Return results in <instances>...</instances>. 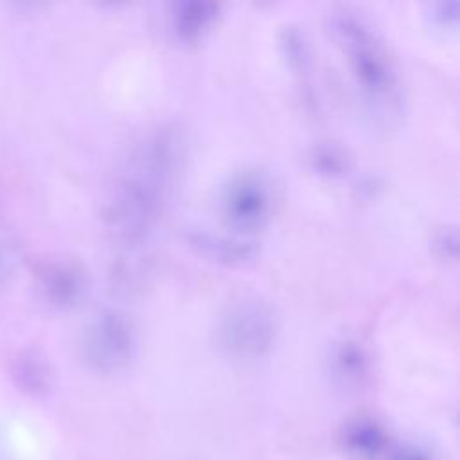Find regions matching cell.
<instances>
[{
  "instance_id": "obj_1",
  "label": "cell",
  "mask_w": 460,
  "mask_h": 460,
  "mask_svg": "<svg viewBox=\"0 0 460 460\" xmlns=\"http://www.w3.org/2000/svg\"><path fill=\"white\" fill-rule=\"evenodd\" d=\"M185 153L183 133L164 124L129 151L106 205V225L117 244L140 246L165 210Z\"/></svg>"
},
{
  "instance_id": "obj_2",
  "label": "cell",
  "mask_w": 460,
  "mask_h": 460,
  "mask_svg": "<svg viewBox=\"0 0 460 460\" xmlns=\"http://www.w3.org/2000/svg\"><path fill=\"white\" fill-rule=\"evenodd\" d=\"M329 31L367 104L385 117L397 115L402 92L388 50L376 29L361 14L341 7L329 14Z\"/></svg>"
},
{
  "instance_id": "obj_3",
  "label": "cell",
  "mask_w": 460,
  "mask_h": 460,
  "mask_svg": "<svg viewBox=\"0 0 460 460\" xmlns=\"http://www.w3.org/2000/svg\"><path fill=\"white\" fill-rule=\"evenodd\" d=\"M279 331L271 305L261 298H241L232 302L219 318L217 341L235 359L262 358L275 343Z\"/></svg>"
},
{
  "instance_id": "obj_4",
  "label": "cell",
  "mask_w": 460,
  "mask_h": 460,
  "mask_svg": "<svg viewBox=\"0 0 460 460\" xmlns=\"http://www.w3.org/2000/svg\"><path fill=\"white\" fill-rule=\"evenodd\" d=\"M137 350V334L129 318L115 309L99 313L84 331L83 354L101 374L124 370Z\"/></svg>"
},
{
  "instance_id": "obj_5",
  "label": "cell",
  "mask_w": 460,
  "mask_h": 460,
  "mask_svg": "<svg viewBox=\"0 0 460 460\" xmlns=\"http://www.w3.org/2000/svg\"><path fill=\"white\" fill-rule=\"evenodd\" d=\"M273 205L268 178L259 171H244L223 187L219 207L230 230L250 234L264 226Z\"/></svg>"
},
{
  "instance_id": "obj_6",
  "label": "cell",
  "mask_w": 460,
  "mask_h": 460,
  "mask_svg": "<svg viewBox=\"0 0 460 460\" xmlns=\"http://www.w3.org/2000/svg\"><path fill=\"white\" fill-rule=\"evenodd\" d=\"M329 372L334 385L341 390L352 392L361 388L370 376V356L367 347L352 336L340 338L331 347Z\"/></svg>"
},
{
  "instance_id": "obj_7",
  "label": "cell",
  "mask_w": 460,
  "mask_h": 460,
  "mask_svg": "<svg viewBox=\"0 0 460 460\" xmlns=\"http://www.w3.org/2000/svg\"><path fill=\"white\" fill-rule=\"evenodd\" d=\"M340 444L352 460H377L386 449L388 437L379 420L370 415H356L343 422Z\"/></svg>"
},
{
  "instance_id": "obj_8",
  "label": "cell",
  "mask_w": 460,
  "mask_h": 460,
  "mask_svg": "<svg viewBox=\"0 0 460 460\" xmlns=\"http://www.w3.org/2000/svg\"><path fill=\"white\" fill-rule=\"evenodd\" d=\"M40 289L45 300L52 305L68 307L81 298L84 291V277L74 264L54 262L43 270Z\"/></svg>"
},
{
  "instance_id": "obj_9",
  "label": "cell",
  "mask_w": 460,
  "mask_h": 460,
  "mask_svg": "<svg viewBox=\"0 0 460 460\" xmlns=\"http://www.w3.org/2000/svg\"><path fill=\"white\" fill-rule=\"evenodd\" d=\"M219 13V5L214 2H180L172 7L171 27L181 41H194L212 25Z\"/></svg>"
},
{
  "instance_id": "obj_10",
  "label": "cell",
  "mask_w": 460,
  "mask_h": 460,
  "mask_svg": "<svg viewBox=\"0 0 460 460\" xmlns=\"http://www.w3.org/2000/svg\"><path fill=\"white\" fill-rule=\"evenodd\" d=\"M194 246H198L205 255H210L217 261L225 262H243L253 257L255 248L253 243L244 241L241 237H226V235H214L205 230H198L190 235Z\"/></svg>"
},
{
  "instance_id": "obj_11",
  "label": "cell",
  "mask_w": 460,
  "mask_h": 460,
  "mask_svg": "<svg viewBox=\"0 0 460 460\" xmlns=\"http://www.w3.org/2000/svg\"><path fill=\"white\" fill-rule=\"evenodd\" d=\"M314 165L322 171V172H331L336 174L345 167V156L340 149L331 147V146H323L318 147L314 153Z\"/></svg>"
},
{
  "instance_id": "obj_12",
  "label": "cell",
  "mask_w": 460,
  "mask_h": 460,
  "mask_svg": "<svg viewBox=\"0 0 460 460\" xmlns=\"http://www.w3.org/2000/svg\"><path fill=\"white\" fill-rule=\"evenodd\" d=\"M437 250L440 252L442 257H449L455 259L456 257V234L455 230H444L442 234H438L437 241H435Z\"/></svg>"
},
{
  "instance_id": "obj_13",
  "label": "cell",
  "mask_w": 460,
  "mask_h": 460,
  "mask_svg": "<svg viewBox=\"0 0 460 460\" xmlns=\"http://www.w3.org/2000/svg\"><path fill=\"white\" fill-rule=\"evenodd\" d=\"M390 460H429V456L419 446L406 444V446L395 449L394 455L390 456Z\"/></svg>"
},
{
  "instance_id": "obj_14",
  "label": "cell",
  "mask_w": 460,
  "mask_h": 460,
  "mask_svg": "<svg viewBox=\"0 0 460 460\" xmlns=\"http://www.w3.org/2000/svg\"><path fill=\"white\" fill-rule=\"evenodd\" d=\"M442 23L449 25V23H455L456 18H458V4L456 2H451V4H440L438 5V11L435 14Z\"/></svg>"
}]
</instances>
